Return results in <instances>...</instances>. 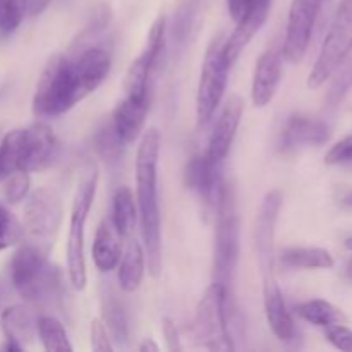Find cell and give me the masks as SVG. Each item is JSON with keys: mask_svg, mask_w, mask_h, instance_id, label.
I'll return each instance as SVG.
<instances>
[{"mask_svg": "<svg viewBox=\"0 0 352 352\" xmlns=\"http://www.w3.org/2000/svg\"><path fill=\"white\" fill-rule=\"evenodd\" d=\"M112 54L102 45H88L72 57L57 54L45 65L33 98V113L50 119L71 110L95 91L109 76Z\"/></svg>", "mask_w": 352, "mask_h": 352, "instance_id": "6da1fadb", "label": "cell"}, {"mask_svg": "<svg viewBox=\"0 0 352 352\" xmlns=\"http://www.w3.org/2000/svg\"><path fill=\"white\" fill-rule=\"evenodd\" d=\"M162 148V133L151 127L143 134L136 157V189L141 230L148 254V270L153 277L162 272V223L157 196V167Z\"/></svg>", "mask_w": 352, "mask_h": 352, "instance_id": "7a4b0ae2", "label": "cell"}, {"mask_svg": "<svg viewBox=\"0 0 352 352\" xmlns=\"http://www.w3.org/2000/svg\"><path fill=\"white\" fill-rule=\"evenodd\" d=\"M47 256L41 248L28 243L10 260L9 278L14 291L30 305L54 306L60 302L65 292L64 274Z\"/></svg>", "mask_w": 352, "mask_h": 352, "instance_id": "3957f363", "label": "cell"}, {"mask_svg": "<svg viewBox=\"0 0 352 352\" xmlns=\"http://www.w3.org/2000/svg\"><path fill=\"white\" fill-rule=\"evenodd\" d=\"M98 182L96 165L88 164L82 168L72 201L71 222H69L67 239V274L72 287L82 291L86 285V260H85V226L91 210Z\"/></svg>", "mask_w": 352, "mask_h": 352, "instance_id": "277c9868", "label": "cell"}, {"mask_svg": "<svg viewBox=\"0 0 352 352\" xmlns=\"http://www.w3.org/2000/svg\"><path fill=\"white\" fill-rule=\"evenodd\" d=\"M239 215L236 192L226 184L222 199L215 212V251H213V278L229 294L239 260Z\"/></svg>", "mask_w": 352, "mask_h": 352, "instance_id": "5b68a950", "label": "cell"}, {"mask_svg": "<svg viewBox=\"0 0 352 352\" xmlns=\"http://www.w3.org/2000/svg\"><path fill=\"white\" fill-rule=\"evenodd\" d=\"M227 294L226 289L213 282L199 299L195 315V337L199 346L215 352L234 351L227 327Z\"/></svg>", "mask_w": 352, "mask_h": 352, "instance_id": "8992f818", "label": "cell"}, {"mask_svg": "<svg viewBox=\"0 0 352 352\" xmlns=\"http://www.w3.org/2000/svg\"><path fill=\"white\" fill-rule=\"evenodd\" d=\"M352 45V0H340L329 33L323 40L322 50L308 76V88L318 89L330 79L332 72L339 65Z\"/></svg>", "mask_w": 352, "mask_h": 352, "instance_id": "52a82bcc", "label": "cell"}, {"mask_svg": "<svg viewBox=\"0 0 352 352\" xmlns=\"http://www.w3.org/2000/svg\"><path fill=\"white\" fill-rule=\"evenodd\" d=\"M223 43L226 38L219 34V38H215L208 47L203 60L198 93H196V117L199 126L208 122L217 112L229 81L230 64L223 52Z\"/></svg>", "mask_w": 352, "mask_h": 352, "instance_id": "ba28073f", "label": "cell"}, {"mask_svg": "<svg viewBox=\"0 0 352 352\" xmlns=\"http://www.w3.org/2000/svg\"><path fill=\"white\" fill-rule=\"evenodd\" d=\"M62 222L60 196L52 188H40L28 198L24 206V232L31 243L48 253Z\"/></svg>", "mask_w": 352, "mask_h": 352, "instance_id": "9c48e42d", "label": "cell"}, {"mask_svg": "<svg viewBox=\"0 0 352 352\" xmlns=\"http://www.w3.org/2000/svg\"><path fill=\"white\" fill-rule=\"evenodd\" d=\"M325 0H292L285 28L282 55L291 64H298L306 55Z\"/></svg>", "mask_w": 352, "mask_h": 352, "instance_id": "30bf717a", "label": "cell"}, {"mask_svg": "<svg viewBox=\"0 0 352 352\" xmlns=\"http://www.w3.org/2000/svg\"><path fill=\"white\" fill-rule=\"evenodd\" d=\"M184 182L191 191L199 196L206 212L215 215L222 199L226 181L222 177V164L212 160L205 153H196L186 164Z\"/></svg>", "mask_w": 352, "mask_h": 352, "instance_id": "8fae6325", "label": "cell"}, {"mask_svg": "<svg viewBox=\"0 0 352 352\" xmlns=\"http://www.w3.org/2000/svg\"><path fill=\"white\" fill-rule=\"evenodd\" d=\"M282 192L278 189L265 196L261 208L258 212L256 229H254V243H256V258L263 277L274 275V239L277 227L278 213L282 208Z\"/></svg>", "mask_w": 352, "mask_h": 352, "instance_id": "7c38bea8", "label": "cell"}, {"mask_svg": "<svg viewBox=\"0 0 352 352\" xmlns=\"http://www.w3.org/2000/svg\"><path fill=\"white\" fill-rule=\"evenodd\" d=\"M58 151L57 138L45 122H34L24 127L23 165L21 170L33 172L48 167Z\"/></svg>", "mask_w": 352, "mask_h": 352, "instance_id": "4fadbf2b", "label": "cell"}, {"mask_svg": "<svg viewBox=\"0 0 352 352\" xmlns=\"http://www.w3.org/2000/svg\"><path fill=\"white\" fill-rule=\"evenodd\" d=\"M243 98L237 95L230 96V98L227 100L226 105H223L215 126H213L212 134H210L206 155H208L212 160L219 162V164H222V162L226 160L230 148H232L234 138H236L237 134V127H239L241 119H243Z\"/></svg>", "mask_w": 352, "mask_h": 352, "instance_id": "5bb4252c", "label": "cell"}, {"mask_svg": "<svg viewBox=\"0 0 352 352\" xmlns=\"http://www.w3.org/2000/svg\"><path fill=\"white\" fill-rule=\"evenodd\" d=\"M330 140V127L323 120L305 113H292L280 134V150L294 151L302 146H320Z\"/></svg>", "mask_w": 352, "mask_h": 352, "instance_id": "9a60e30c", "label": "cell"}, {"mask_svg": "<svg viewBox=\"0 0 352 352\" xmlns=\"http://www.w3.org/2000/svg\"><path fill=\"white\" fill-rule=\"evenodd\" d=\"M282 65H284V55L278 48H270L258 58L253 86H251V98L254 107L261 109L274 100L282 79Z\"/></svg>", "mask_w": 352, "mask_h": 352, "instance_id": "2e32d148", "label": "cell"}, {"mask_svg": "<svg viewBox=\"0 0 352 352\" xmlns=\"http://www.w3.org/2000/svg\"><path fill=\"white\" fill-rule=\"evenodd\" d=\"M270 6L272 0H253V7L246 14V17L243 21H239L236 30L230 33V36L226 38L223 52H226V57L230 65L239 58V55L250 45L254 34L265 26V23L268 19V14H270Z\"/></svg>", "mask_w": 352, "mask_h": 352, "instance_id": "e0dca14e", "label": "cell"}, {"mask_svg": "<svg viewBox=\"0 0 352 352\" xmlns=\"http://www.w3.org/2000/svg\"><path fill=\"white\" fill-rule=\"evenodd\" d=\"M263 305L268 325L282 342H291L296 337V325L292 315L285 306L284 296L274 275H267L263 284Z\"/></svg>", "mask_w": 352, "mask_h": 352, "instance_id": "ac0fdd59", "label": "cell"}, {"mask_svg": "<svg viewBox=\"0 0 352 352\" xmlns=\"http://www.w3.org/2000/svg\"><path fill=\"white\" fill-rule=\"evenodd\" d=\"M148 109H150V100H136L127 95L122 102L117 103L110 122L124 144L133 143L140 136L144 127Z\"/></svg>", "mask_w": 352, "mask_h": 352, "instance_id": "d6986e66", "label": "cell"}, {"mask_svg": "<svg viewBox=\"0 0 352 352\" xmlns=\"http://www.w3.org/2000/svg\"><path fill=\"white\" fill-rule=\"evenodd\" d=\"M120 232L113 226L112 217H105L98 226L93 243V261L96 268L103 274H109L119 265L122 256V246H120Z\"/></svg>", "mask_w": 352, "mask_h": 352, "instance_id": "ffe728a7", "label": "cell"}, {"mask_svg": "<svg viewBox=\"0 0 352 352\" xmlns=\"http://www.w3.org/2000/svg\"><path fill=\"white\" fill-rule=\"evenodd\" d=\"M0 322L2 330L6 333L7 340L24 346L31 342L36 333L38 318L30 306H10L0 313Z\"/></svg>", "mask_w": 352, "mask_h": 352, "instance_id": "44dd1931", "label": "cell"}, {"mask_svg": "<svg viewBox=\"0 0 352 352\" xmlns=\"http://www.w3.org/2000/svg\"><path fill=\"white\" fill-rule=\"evenodd\" d=\"M119 285L124 292H134L140 289L144 277V251L138 241H129L126 251L119 260Z\"/></svg>", "mask_w": 352, "mask_h": 352, "instance_id": "7402d4cb", "label": "cell"}, {"mask_svg": "<svg viewBox=\"0 0 352 352\" xmlns=\"http://www.w3.org/2000/svg\"><path fill=\"white\" fill-rule=\"evenodd\" d=\"M205 0H179L172 23V38L174 43L184 47L196 34L201 19V10Z\"/></svg>", "mask_w": 352, "mask_h": 352, "instance_id": "603a6c76", "label": "cell"}, {"mask_svg": "<svg viewBox=\"0 0 352 352\" xmlns=\"http://www.w3.org/2000/svg\"><path fill=\"white\" fill-rule=\"evenodd\" d=\"M102 322L105 323L113 340L119 344H126L129 340V316L122 301H119L112 291H105L102 296Z\"/></svg>", "mask_w": 352, "mask_h": 352, "instance_id": "cb8c5ba5", "label": "cell"}, {"mask_svg": "<svg viewBox=\"0 0 352 352\" xmlns=\"http://www.w3.org/2000/svg\"><path fill=\"white\" fill-rule=\"evenodd\" d=\"M298 315L306 322L313 323L316 327H330V325H346L347 316L342 309L333 306L332 302L323 301V299H311L296 308Z\"/></svg>", "mask_w": 352, "mask_h": 352, "instance_id": "d4e9b609", "label": "cell"}, {"mask_svg": "<svg viewBox=\"0 0 352 352\" xmlns=\"http://www.w3.org/2000/svg\"><path fill=\"white\" fill-rule=\"evenodd\" d=\"M112 220L113 226L120 232L122 237H129L133 234L134 226H136V201L129 188L122 186L113 195L112 203Z\"/></svg>", "mask_w": 352, "mask_h": 352, "instance_id": "484cf974", "label": "cell"}, {"mask_svg": "<svg viewBox=\"0 0 352 352\" xmlns=\"http://www.w3.org/2000/svg\"><path fill=\"white\" fill-rule=\"evenodd\" d=\"M282 261L292 268L327 270L333 267V258L323 248H289L282 253Z\"/></svg>", "mask_w": 352, "mask_h": 352, "instance_id": "4316f807", "label": "cell"}, {"mask_svg": "<svg viewBox=\"0 0 352 352\" xmlns=\"http://www.w3.org/2000/svg\"><path fill=\"white\" fill-rule=\"evenodd\" d=\"M23 141L24 127L7 133L0 140V181L21 170L23 165Z\"/></svg>", "mask_w": 352, "mask_h": 352, "instance_id": "83f0119b", "label": "cell"}, {"mask_svg": "<svg viewBox=\"0 0 352 352\" xmlns=\"http://www.w3.org/2000/svg\"><path fill=\"white\" fill-rule=\"evenodd\" d=\"M38 337L43 344L45 351L48 352H69L72 351L71 342H69L67 332L64 325L54 316H40L36 325Z\"/></svg>", "mask_w": 352, "mask_h": 352, "instance_id": "f1b7e54d", "label": "cell"}, {"mask_svg": "<svg viewBox=\"0 0 352 352\" xmlns=\"http://www.w3.org/2000/svg\"><path fill=\"white\" fill-rule=\"evenodd\" d=\"M330 79H332V82H330L329 93H327V103H329V107H336L352 89V45L344 54V57L340 58L339 65L332 72Z\"/></svg>", "mask_w": 352, "mask_h": 352, "instance_id": "f546056e", "label": "cell"}, {"mask_svg": "<svg viewBox=\"0 0 352 352\" xmlns=\"http://www.w3.org/2000/svg\"><path fill=\"white\" fill-rule=\"evenodd\" d=\"M24 226L0 203V251L16 246L24 239Z\"/></svg>", "mask_w": 352, "mask_h": 352, "instance_id": "4dcf8cb0", "label": "cell"}, {"mask_svg": "<svg viewBox=\"0 0 352 352\" xmlns=\"http://www.w3.org/2000/svg\"><path fill=\"white\" fill-rule=\"evenodd\" d=\"M28 0H0V33L10 34L23 23Z\"/></svg>", "mask_w": 352, "mask_h": 352, "instance_id": "1f68e13d", "label": "cell"}, {"mask_svg": "<svg viewBox=\"0 0 352 352\" xmlns=\"http://www.w3.org/2000/svg\"><path fill=\"white\" fill-rule=\"evenodd\" d=\"M95 144L100 157L105 158V160H113V158L119 157L120 148L124 146V143L119 140L116 129H113L112 122L103 124V126L100 127L98 133H96L95 136Z\"/></svg>", "mask_w": 352, "mask_h": 352, "instance_id": "d6a6232c", "label": "cell"}, {"mask_svg": "<svg viewBox=\"0 0 352 352\" xmlns=\"http://www.w3.org/2000/svg\"><path fill=\"white\" fill-rule=\"evenodd\" d=\"M28 191H30V172L17 170L7 177L6 189H3L7 201L12 205L23 201L28 196Z\"/></svg>", "mask_w": 352, "mask_h": 352, "instance_id": "836d02e7", "label": "cell"}, {"mask_svg": "<svg viewBox=\"0 0 352 352\" xmlns=\"http://www.w3.org/2000/svg\"><path fill=\"white\" fill-rule=\"evenodd\" d=\"M89 339H91V347L96 352H112L113 346L110 342L109 330H107L105 323L102 318H95L89 327Z\"/></svg>", "mask_w": 352, "mask_h": 352, "instance_id": "e575fe53", "label": "cell"}, {"mask_svg": "<svg viewBox=\"0 0 352 352\" xmlns=\"http://www.w3.org/2000/svg\"><path fill=\"white\" fill-rule=\"evenodd\" d=\"M325 337L333 347L344 351L352 352V330L344 325H330L325 327Z\"/></svg>", "mask_w": 352, "mask_h": 352, "instance_id": "d590c367", "label": "cell"}, {"mask_svg": "<svg viewBox=\"0 0 352 352\" xmlns=\"http://www.w3.org/2000/svg\"><path fill=\"white\" fill-rule=\"evenodd\" d=\"M347 162H352V134L333 144L325 157V164L329 165L347 164Z\"/></svg>", "mask_w": 352, "mask_h": 352, "instance_id": "8d00e7d4", "label": "cell"}, {"mask_svg": "<svg viewBox=\"0 0 352 352\" xmlns=\"http://www.w3.org/2000/svg\"><path fill=\"white\" fill-rule=\"evenodd\" d=\"M164 337H165V342H167L168 351H172V352L182 351L177 327H175V323L172 322L170 318L164 320Z\"/></svg>", "mask_w": 352, "mask_h": 352, "instance_id": "74e56055", "label": "cell"}, {"mask_svg": "<svg viewBox=\"0 0 352 352\" xmlns=\"http://www.w3.org/2000/svg\"><path fill=\"white\" fill-rule=\"evenodd\" d=\"M251 7H253V0H227V9H229L230 17L236 24L246 17Z\"/></svg>", "mask_w": 352, "mask_h": 352, "instance_id": "f35d334b", "label": "cell"}, {"mask_svg": "<svg viewBox=\"0 0 352 352\" xmlns=\"http://www.w3.org/2000/svg\"><path fill=\"white\" fill-rule=\"evenodd\" d=\"M12 282H10L9 274L0 275V313L7 308L10 301V296H12Z\"/></svg>", "mask_w": 352, "mask_h": 352, "instance_id": "ab89813d", "label": "cell"}, {"mask_svg": "<svg viewBox=\"0 0 352 352\" xmlns=\"http://www.w3.org/2000/svg\"><path fill=\"white\" fill-rule=\"evenodd\" d=\"M52 0H28L26 10L31 14V16H36V14H41L48 6H50Z\"/></svg>", "mask_w": 352, "mask_h": 352, "instance_id": "60d3db41", "label": "cell"}, {"mask_svg": "<svg viewBox=\"0 0 352 352\" xmlns=\"http://www.w3.org/2000/svg\"><path fill=\"white\" fill-rule=\"evenodd\" d=\"M158 349H160V347H158L151 339H144V342L140 346L141 352H158Z\"/></svg>", "mask_w": 352, "mask_h": 352, "instance_id": "b9f144b4", "label": "cell"}, {"mask_svg": "<svg viewBox=\"0 0 352 352\" xmlns=\"http://www.w3.org/2000/svg\"><path fill=\"white\" fill-rule=\"evenodd\" d=\"M346 248L349 251H352V237H349V239L346 241ZM347 275L352 278V260L349 261V265H347Z\"/></svg>", "mask_w": 352, "mask_h": 352, "instance_id": "7bdbcfd3", "label": "cell"}, {"mask_svg": "<svg viewBox=\"0 0 352 352\" xmlns=\"http://www.w3.org/2000/svg\"><path fill=\"white\" fill-rule=\"evenodd\" d=\"M342 203H344V205H346V206H349V208H352V191L347 192V195L344 196Z\"/></svg>", "mask_w": 352, "mask_h": 352, "instance_id": "ee69618b", "label": "cell"}]
</instances>
